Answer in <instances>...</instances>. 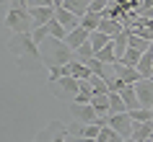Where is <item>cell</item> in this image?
Instances as JSON below:
<instances>
[{"instance_id":"obj_33","label":"cell","mask_w":153,"mask_h":142,"mask_svg":"<svg viewBox=\"0 0 153 142\" xmlns=\"http://www.w3.org/2000/svg\"><path fill=\"white\" fill-rule=\"evenodd\" d=\"M55 8V0H29V8Z\"/></svg>"},{"instance_id":"obj_25","label":"cell","mask_w":153,"mask_h":142,"mask_svg":"<svg viewBox=\"0 0 153 142\" xmlns=\"http://www.w3.org/2000/svg\"><path fill=\"white\" fill-rule=\"evenodd\" d=\"M91 103H94V109L99 111V116H101V114H109V93H94Z\"/></svg>"},{"instance_id":"obj_15","label":"cell","mask_w":153,"mask_h":142,"mask_svg":"<svg viewBox=\"0 0 153 142\" xmlns=\"http://www.w3.org/2000/svg\"><path fill=\"white\" fill-rule=\"evenodd\" d=\"M132 137H135L137 142H148L153 137V119H151V121H140V124H135Z\"/></svg>"},{"instance_id":"obj_10","label":"cell","mask_w":153,"mask_h":142,"mask_svg":"<svg viewBox=\"0 0 153 142\" xmlns=\"http://www.w3.org/2000/svg\"><path fill=\"white\" fill-rule=\"evenodd\" d=\"M55 18L65 26V29H68V34L75 31V29L81 26V16H75V13H73V10H68L65 5H62V8H55Z\"/></svg>"},{"instance_id":"obj_27","label":"cell","mask_w":153,"mask_h":142,"mask_svg":"<svg viewBox=\"0 0 153 142\" xmlns=\"http://www.w3.org/2000/svg\"><path fill=\"white\" fill-rule=\"evenodd\" d=\"M96 57H99V60H101L104 65H114V62H117V52H114V44L109 41V44H106L101 52H96Z\"/></svg>"},{"instance_id":"obj_17","label":"cell","mask_w":153,"mask_h":142,"mask_svg":"<svg viewBox=\"0 0 153 142\" xmlns=\"http://www.w3.org/2000/svg\"><path fill=\"white\" fill-rule=\"evenodd\" d=\"M120 96L125 98V103H127V111H132V109H140V98H137V90H135V85H125L120 90Z\"/></svg>"},{"instance_id":"obj_29","label":"cell","mask_w":153,"mask_h":142,"mask_svg":"<svg viewBox=\"0 0 153 142\" xmlns=\"http://www.w3.org/2000/svg\"><path fill=\"white\" fill-rule=\"evenodd\" d=\"M91 57H96L94 47H91V41H86L83 47H78V49H75V60H81V62H86V60H91Z\"/></svg>"},{"instance_id":"obj_19","label":"cell","mask_w":153,"mask_h":142,"mask_svg":"<svg viewBox=\"0 0 153 142\" xmlns=\"http://www.w3.org/2000/svg\"><path fill=\"white\" fill-rule=\"evenodd\" d=\"M88 5H91V0H65V8L73 10L75 16H81V18L88 13Z\"/></svg>"},{"instance_id":"obj_6","label":"cell","mask_w":153,"mask_h":142,"mask_svg":"<svg viewBox=\"0 0 153 142\" xmlns=\"http://www.w3.org/2000/svg\"><path fill=\"white\" fill-rule=\"evenodd\" d=\"M36 142H68V124H62V121H49L44 129H39Z\"/></svg>"},{"instance_id":"obj_11","label":"cell","mask_w":153,"mask_h":142,"mask_svg":"<svg viewBox=\"0 0 153 142\" xmlns=\"http://www.w3.org/2000/svg\"><path fill=\"white\" fill-rule=\"evenodd\" d=\"M62 75H73V78H78V80H88L94 72L88 70V65L81 62V60H73V62H68L62 67Z\"/></svg>"},{"instance_id":"obj_21","label":"cell","mask_w":153,"mask_h":142,"mask_svg":"<svg viewBox=\"0 0 153 142\" xmlns=\"http://www.w3.org/2000/svg\"><path fill=\"white\" fill-rule=\"evenodd\" d=\"M122 111H127V103H125V98H122L120 93L109 90V114H122Z\"/></svg>"},{"instance_id":"obj_24","label":"cell","mask_w":153,"mask_h":142,"mask_svg":"<svg viewBox=\"0 0 153 142\" xmlns=\"http://www.w3.org/2000/svg\"><path fill=\"white\" fill-rule=\"evenodd\" d=\"M140 57H143V52H140V49H132V47H130L127 52L120 57V62L127 65V67H137V65H140Z\"/></svg>"},{"instance_id":"obj_9","label":"cell","mask_w":153,"mask_h":142,"mask_svg":"<svg viewBox=\"0 0 153 142\" xmlns=\"http://www.w3.org/2000/svg\"><path fill=\"white\" fill-rule=\"evenodd\" d=\"M135 90L140 98V106L153 109V78H143L140 83H135Z\"/></svg>"},{"instance_id":"obj_34","label":"cell","mask_w":153,"mask_h":142,"mask_svg":"<svg viewBox=\"0 0 153 142\" xmlns=\"http://www.w3.org/2000/svg\"><path fill=\"white\" fill-rule=\"evenodd\" d=\"M68 142H96L91 137H81V134H68Z\"/></svg>"},{"instance_id":"obj_8","label":"cell","mask_w":153,"mask_h":142,"mask_svg":"<svg viewBox=\"0 0 153 142\" xmlns=\"http://www.w3.org/2000/svg\"><path fill=\"white\" fill-rule=\"evenodd\" d=\"M112 75H117L120 80H125L127 85H135V83H140V80H143V75H140V70H137V67H127V65H122L120 60L112 65Z\"/></svg>"},{"instance_id":"obj_30","label":"cell","mask_w":153,"mask_h":142,"mask_svg":"<svg viewBox=\"0 0 153 142\" xmlns=\"http://www.w3.org/2000/svg\"><path fill=\"white\" fill-rule=\"evenodd\" d=\"M151 44H153V41H148V39H143V36H137V34L130 31V47H132V49L145 52V49H151Z\"/></svg>"},{"instance_id":"obj_31","label":"cell","mask_w":153,"mask_h":142,"mask_svg":"<svg viewBox=\"0 0 153 142\" xmlns=\"http://www.w3.org/2000/svg\"><path fill=\"white\" fill-rule=\"evenodd\" d=\"M31 36H34V41H36V44L42 47V44H44V41H47L49 36H52V34H49V26L44 24V26H36V29L31 31Z\"/></svg>"},{"instance_id":"obj_26","label":"cell","mask_w":153,"mask_h":142,"mask_svg":"<svg viewBox=\"0 0 153 142\" xmlns=\"http://www.w3.org/2000/svg\"><path fill=\"white\" fill-rule=\"evenodd\" d=\"M86 65H88V70L94 72V75H101V78H109V72H106V67L109 65H104L99 57H91V60H86Z\"/></svg>"},{"instance_id":"obj_37","label":"cell","mask_w":153,"mask_h":142,"mask_svg":"<svg viewBox=\"0 0 153 142\" xmlns=\"http://www.w3.org/2000/svg\"><path fill=\"white\" fill-rule=\"evenodd\" d=\"M148 142H153V140H148Z\"/></svg>"},{"instance_id":"obj_4","label":"cell","mask_w":153,"mask_h":142,"mask_svg":"<svg viewBox=\"0 0 153 142\" xmlns=\"http://www.w3.org/2000/svg\"><path fill=\"white\" fill-rule=\"evenodd\" d=\"M49 88H52V93L57 98H68L73 103L75 96H78V90H81V80L73 78V75H62V78H57V80H49Z\"/></svg>"},{"instance_id":"obj_20","label":"cell","mask_w":153,"mask_h":142,"mask_svg":"<svg viewBox=\"0 0 153 142\" xmlns=\"http://www.w3.org/2000/svg\"><path fill=\"white\" fill-rule=\"evenodd\" d=\"M88 41H91V47H94V52H101V49L112 41V36L104 34V31H91V39Z\"/></svg>"},{"instance_id":"obj_2","label":"cell","mask_w":153,"mask_h":142,"mask_svg":"<svg viewBox=\"0 0 153 142\" xmlns=\"http://www.w3.org/2000/svg\"><path fill=\"white\" fill-rule=\"evenodd\" d=\"M42 60H44V67H65L68 62L75 60V52H73L65 39H55V36H49L44 44H42Z\"/></svg>"},{"instance_id":"obj_18","label":"cell","mask_w":153,"mask_h":142,"mask_svg":"<svg viewBox=\"0 0 153 142\" xmlns=\"http://www.w3.org/2000/svg\"><path fill=\"white\" fill-rule=\"evenodd\" d=\"M94 98V85H91V80H81V90L75 96V101L73 103H91Z\"/></svg>"},{"instance_id":"obj_35","label":"cell","mask_w":153,"mask_h":142,"mask_svg":"<svg viewBox=\"0 0 153 142\" xmlns=\"http://www.w3.org/2000/svg\"><path fill=\"white\" fill-rule=\"evenodd\" d=\"M65 5V0H55V8H62Z\"/></svg>"},{"instance_id":"obj_1","label":"cell","mask_w":153,"mask_h":142,"mask_svg":"<svg viewBox=\"0 0 153 142\" xmlns=\"http://www.w3.org/2000/svg\"><path fill=\"white\" fill-rule=\"evenodd\" d=\"M8 52L16 60V67L21 72H39L44 67L42 47L34 41L31 34H13L8 41Z\"/></svg>"},{"instance_id":"obj_16","label":"cell","mask_w":153,"mask_h":142,"mask_svg":"<svg viewBox=\"0 0 153 142\" xmlns=\"http://www.w3.org/2000/svg\"><path fill=\"white\" fill-rule=\"evenodd\" d=\"M112 44H114V52H117V60H120V57L130 49V29H125L122 34H117L112 39Z\"/></svg>"},{"instance_id":"obj_13","label":"cell","mask_w":153,"mask_h":142,"mask_svg":"<svg viewBox=\"0 0 153 142\" xmlns=\"http://www.w3.org/2000/svg\"><path fill=\"white\" fill-rule=\"evenodd\" d=\"M29 13H31V21H34V29L36 26H44V24H49L52 18H55V8H29Z\"/></svg>"},{"instance_id":"obj_14","label":"cell","mask_w":153,"mask_h":142,"mask_svg":"<svg viewBox=\"0 0 153 142\" xmlns=\"http://www.w3.org/2000/svg\"><path fill=\"white\" fill-rule=\"evenodd\" d=\"M137 70H140V75H143V78H153V44H151V49H145V52H143Z\"/></svg>"},{"instance_id":"obj_23","label":"cell","mask_w":153,"mask_h":142,"mask_svg":"<svg viewBox=\"0 0 153 142\" xmlns=\"http://www.w3.org/2000/svg\"><path fill=\"white\" fill-rule=\"evenodd\" d=\"M101 21H104L101 13H86V16L81 18V26L88 29V31H99V24H101Z\"/></svg>"},{"instance_id":"obj_7","label":"cell","mask_w":153,"mask_h":142,"mask_svg":"<svg viewBox=\"0 0 153 142\" xmlns=\"http://www.w3.org/2000/svg\"><path fill=\"white\" fill-rule=\"evenodd\" d=\"M106 124L112 127L114 132H120L122 137H132V129H135V121H132V116H130V111L106 114Z\"/></svg>"},{"instance_id":"obj_3","label":"cell","mask_w":153,"mask_h":142,"mask_svg":"<svg viewBox=\"0 0 153 142\" xmlns=\"http://www.w3.org/2000/svg\"><path fill=\"white\" fill-rule=\"evenodd\" d=\"M5 29L10 34H31L34 31V21H31V13L24 8H10L5 13Z\"/></svg>"},{"instance_id":"obj_36","label":"cell","mask_w":153,"mask_h":142,"mask_svg":"<svg viewBox=\"0 0 153 142\" xmlns=\"http://www.w3.org/2000/svg\"><path fill=\"white\" fill-rule=\"evenodd\" d=\"M122 142H137V140H135V137H125Z\"/></svg>"},{"instance_id":"obj_5","label":"cell","mask_w":153,"mask_h":142,"mask_svg":"<svg viewBox=\"0 0 153 142\" xmlns=\"http://www.w3.org/2000/svg\"><path fill=\"white\" fill-rule=\"evenodd\" d=\"M70 116L75 119V121H81V124H94V121H101V124H106V119L99 116V111L94 109V103H70Z\"/></svg>"},{"instance_id":"obj_28","label":"cell","mask_w":153,"mask_h":142,"mask_svg":"<svg viewBox=\"0 0 153 142\" xmlns=\"http://www.w3.org/2000/svg\"><path fill=\"white\" fill-rule=\"evenodd\" d=\"M130 116H132L135 124H140V121H151V119H153V109L140 106V109H132V111H130Z\"/></svg>"},{"instance_id":"obj_22","label":"cell","mask_w":153,"mask_h":142,"mask_svg":"<svg viewBox=\"0 0 153 142\" xmlns=\"http://www.w3.org/2000/svg\"><path fill=\"white\" fill-rule=\"evenodd\" d=\"M125 137H122L120 132H114L109 124H104L101 127V132H99V137H96V142H122Z\"/></svg>"},{"instance_id":"obj_12","label":"cell","mask_w":153,"mask_h":142,"mask_svg":"<svg viewBox=\"0 0 153 142\" xmlns=\"http://www.w3.org/2000/svg\"><path fill=\"white\" fill-rule=\"evenodd\" d=\"M88 39H91V31H88V29H83V26H78L75 31H70L68 36H65V44H68V47L75 52V49L83 47V44H86Z\"/></svg>"},{"instance_id":"obj_32","label":"cell","mask_w":153,"mask_h":142,"mask_svg":"<svg viewBox=\"0 0 153 142\" xmlns=\"http://www.w3.org/2000/svg\"><path fill=\"white\" fill-rule=\"evenodd\" d=\"M106 85H109V90H114V93H120V90H122L125 85H127V83H125V80H120L117 75H109V78H106Z\"/></svg>"}]
</instances>
